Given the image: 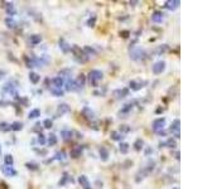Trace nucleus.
Here are the masks:
<instances>
[{"instance_id": "f257e3e1", "label": "nucleus", "mask_w": 202, "mask_h": 189, "mask_svg": "<svg viewBox=\"0 0 202 189\" xmlns=\"http://www.w3.org/2000/svg\"><path fill=\"white\" fill-rule=\"evenodd\" d=\"M102 72L99 71V69H92V71H90L89 73V83L91 84L92 87H97L99 86V82L102 80Z\"/></svg>"}, {"instance_id": "f03ea898", "label": "nucleus", "mask_w": 202, "mask_h": 189, "mask_svg": "<svg viewBox=\"0 0 202 189\" xmlns=\"http://www.w3.org/2000/svg\"><path fill=\"white\" fill-rule=\"evenodd\" d=\"M154 165L155 164L154 163H149L148 164V167H145V168H143L142 170H139V173L137 174V178H135V180L139 183L142 179H144V178H146L150 173H152V170L154 169Z\"/></svg>"}, {"instance_id": "7ed1b4c3", "label": "nucleus", "mask_w": 202, "mask_h": 189, "mask_svg": "<svg viewBox=\"0 0 202 189\" xmlns=\"http://www.w3.org/2000/svg\"><path fill=\"white\" fill-rule=\"evenodd\" d=\"M71 51L73 52V54H75V58L78 61V62L83 63V62H86V61L89 59L86 54L83 53V51L81 49V48H78L77 46H72L71 47Z\"/></svg>"}, {"instance_id": "20e7f679", "label": "nucleus", "mask_w": 202, "mask_h": 189, "mask_svg": "<svg viewBox=\"0 0 202 189\" xmlns=\"http://www.w3.org/2000/svg\"><path fill=\"white\" fill-rule=\"evenodd\" d=\"M145 51L142 48H133L130 51V58L134 61H142L145 58Z\"/></svg>"}, {"instance_id": "39448f33", "label": "nucleus", "mask_w": 202, "mask_h": 189, "mask_svg": "<svg viewBox=\"0 0 202 189\" xmlns=\"http://www.w3.org/2000/svg\"><path fill=\"white\" fill-rule=\"evenodd\" d=\"M153 131L155 132H162L164 130V127H166V119L164 117H158L153 121Z\"/></svg>"}, {"instance_id": "423d86ee", "label": "nucleus", "mask_w": 202, "mask_h": 189, "mask_svg": "<svg viewBox=\"0 0 202 189\" xmlns=\"http://www.w3.org/2000/svg\"><path fill=\"white\" fill-rule=\"evenodd\" d=\"M170 132H172V135L176 137V139H179L181 137V132H179V130H181V121L178 120V119H176L173 123H172V125H170Z\"/></svg>"}, {"instance_id": "0eeeda50", "label": "nucleus", "mask_w": 202, "mask_h": 189, "mask_svg": "<svg viewBox=\"0 0 202 189\" xmlns=\"http://www.w3.org/2000/svg\"><path fill=\"white\" fill-rule=\"evenodd\" d=\"M164 69H166V62L164 61H159L153 66V73L154 75H161V73L164 72Z\"/></svg>"}, {"instance_id": "6e6552de", "label": "nucleus", "mask_w": 202, "mask_h": 189, "mask_svg": "<svg viewBox=\"0 0 202 189\" xmlns=\"http://www.w3.org/2000/svg\"><path fill=\"white\" fill-rule=\"evenodd\" d=\"M179 4H181L179 0H168V1L164 3V8L173 11V10H176L177 8L179 7Z\"/></svg>"}, {"instance_id": "1a4fd4ad", "label": "nucleus", "mask_w": 202, "mask_h": 189, "mask_svg": "<svg viewBox=\"0 0 202 189\" xmlns=\"http://www.w3.org/2000/svg\"><path fill=\"white\" fill-rule=\"evenodd\" d=\"M70 110H71V107L67 105V103H61L57 107V116H62V115L70 112Z\"/></svg>"}, {"instance_id": "9d476101", "label": "nucleus", "mask_w": 202, "mask_h": 189, "mask_svg": "<svg viewBox=\"0 0 202 189\" xmlns=\"http://www.w3.org/2000/svg\"><path fill=\"white\" fill-rule=\"evenodd\" d=\"M82 151H83V146L77 145V146H75V148H73V149L71 150L70 156H71V158H73V159H76V158H80V156H81Z\"/></svg>"}, {"instance_id": "9b49d317", "label": "nucleus", "mask_w": 202, "mask_h": 189, "mask_svg": "<svg viewBox=\"0 0 202 189\" xmlns=\"http://www.w3.org/2000/svg\"><path fill=\"white\" fill-rule=\"evenodd\" d=\"M163 19H164V14L162 13V11L155 10L154 13L152 14V22H154V23H162Z\"/></svg>"}, {"instance_id": "f8f14e48", "label": "nucleus", "mask_w": 202, "mask_h": 189, "mask_svg": "<svg viewBox=\"0 0 202 189\" xmlns=\"http://www.w3.org/2000/svg\"><path fill=\"white\" fill-rule=\"evenodd\" d=\"M65 88L66 91H68V92H73V91H77V86H76V82L73 80H67L66 83H65Z\"/></svg>"}, {"instance_id": "ddd939ff", "label": "nucleus", "mask_w": 202, "mask_h": 189, "mask_svg": "<svg viewBox=\"0 0 202 189\" xmlns=\"http://www.w3.org/2000/svg\"><path fill=\"white\" fill-rule=\"evenodd\" d=\"M2 170H3V173L7 175V176H15V175H17V170H15L13 167L4 165V167H2Z\"/></svg>"}, {"instance_id": "4468645a", "label": "nucleus", "mask_w": 202, "mask_h": 189, "mask_svg": "<svg viewBox=\"0 0 202 189\" xmlns=\"http://www.w3.org/2000/svg\"><path fill=\"white\" fill-rule=\"evenodd\" d=\"M82 115L86 120H94L95 119V114L90 107H83L82 108Z\"/></svg>"}, {"instance_id": "2eb2a0df", "label": "nucleus", "mask_w": 202, "mask_h": 189, "mask_svg": "<svg viewBox=\"0 0 202 189\" xmlns=\"http://www.w3.org/2000/svg\"><path fill=\"white\" fill-rule=\"evenodd\" d=\"M78 183L81 184V187L83 189H91V184H90V182H89L86 175H81V176H80V178H78Z\"/></svg>"}, {"instance_id": "dca6fc26", "label": "nucleus", "mask_w": 202, "mask_h": 189, "mask_svg": "<svg viewBox=\"0 0 202 189\" xmlns=\"http://www.w3.org/2000/svg\"><path fill=\"white\" fill-rule=\"evenodd\" d=\"M144 84H146V82H137V81H130L129 86L133 91H139L144 87Z\"/></svg>"}, {"instance_id": "f3484780", "label": "nucleus", "mask_w": 202, "mask_h": 189, "mask_svg": "<svg viewBox=\"0 0 202 189\" xmlns=\"http://www.w3.org/2000/svg\"><path fill=\"white\" fill-rule=\"evenodd\" d=\"M114 95H115L116 99H119V100L120 99H124V97H126L128 95H129V90H128V88H121V90L115 91Z\"/></svg>"}, {"instance_id": "a211bd4d", "label": "nucleus", "mask_w": 202, "mask_h": 189, "mask_svg": "<svg viewBox=\"0 0 202 189\" xmlns=\"http://www.w3.org/2000/svg\"><path fill=\"white\" fill-rule=\"evenodd\" d=\"M99 154H100V159L102 161H107L109 160V151H107V149L105 148V146H101V148L99 149Z\"/></svg>"}, {"instance_id": "6ab92c4d", "label": "nucleus", "mask_w": 202, "mask_h": 189, "mask_svg": "<svg viewBox=\"0 0 202 189\" xmlns=\"http://www.w3.org/2000/svg\"><path fill=\"white\" fill-rule=\"evenodd\" d=\"M59 48L62 49L63 53H68V52L71 51V46L67 43V42H66L63 38H61V39H59Z\"/></svg>"}, {"instance_id": "aec40b11", "label": "nucleus", "mask_w": 202, "mask_h": 189, "mask_svg": "<svg viewBox=\"0 0 202 189\" xmlns=\"http://www.w3.org/2000/svg\"><path fill=\"white\" fill-rule=\"evenodd\" d=\"M29 42H30V44H33V46L39 44L41 42H42V35H41V34H33V35H30V37H29Z\"/></svg>"}, {"instance_id": "412c9836", "label": "nucleus", "mask_w": 202, "mask_h": 189, "mask_svg": "<svg viewBox=\"0 0 202 189\" xmlns=\"http://www.w3.org/2000/svg\"><path fill=\"white\" fill-rule=\"evenodd\" d=\"M52 83H53V88H62V86L65 84V81L61 77L57 76L52 80Z\"/></svg>"}, {"instance_id": "4be33fe9", "label": "nucleus", "mask_w": 202, "mask_h": 189, "mask_svg": "<svg viewBox=\"0 0 202 189\" xmlns=\"http://www.w3.org/2000/svg\"><path fill=\"white\" fill-rule=\"evenodd\" d=\"M61 136H62V139L65 140V141H70V140H72L73 132L71 130H62L61 131Z\"/></svg>"}, {"instance_id": "5701e85b", "label": "nucleus", "mask_w": 202, "mask_h": 189, "mask_svg": "<svg viewBox=\"0 0 202 189\" xmlns=\"http://www.w3.org/2000/svg\"><path fill=\"white\" fill-rule=\"evenodd\" d=\"M131 110H133V103H131V102H130V103H126V105H124V107L120 110L119 115H120V116L123 115V117H124V115H128V114L131 111Z\"/></svg>"}, {"instance_id": "b1692460", "label": "nucleus", "mask_w": 202, "mask_h": 189, "mask_svg": "<svg viewBox=\"0 0 202 189\" xmlns=\"http://www.w3.org/2000/svg\"><path fill=\"white\" fill-rule=\"evenodd\" d=\"M75 82H76L77 90H78V88H82V87L85 86V82H86V77H85V75H80Z\"/></svg>"}, {"instance_id": "393cba45", "label": "nucleus", "mask_w": 202, "mask_h": 189, "mask_svg": "<svg viewBox=\"0 0 202 189\" xmlns=\"http://www.w3.org/2000/svg\"><path fill=\"white\" fill-rule=\"evenodd\" d=\"M39 80H41V76L38 75V73H35V72H30L29 73V81L32 82L33 84H37L39 82Z\"/></svg>"}, {"instance_id": "a878e982", "label": "nucleus", "mask_w": 202, "mask_h": 189, "mask_svg": "<svg viewBox=\"0 0 202 189\" xmlns=\"http://www.w3.org/2000/svg\"><path fill=\"white\" fill-rule=\"evenodd\" d=\"M110 137H111L113 140H115V141H121L123 140V134H120L119 131H111L110 132Z\"/></svg>"}, {"instance_id": "bb28decb", "label": "nucleus", "mask_w": 202, "mask_h": 189, "mask_svg": "<svg viewBox=\"0 0 202 189\" xmlns=\"http://www.w3.org/2000/svg\"><path fill=\"white\" fill-rule=\"evenodd\" d=\"M4 163H5V165L13 167V164H14V158H13V155H10V154L5 155V156H4Z\"/></svg>"}, {"instance_id": "cd10ccee", "label": "nucleus", "mask_w": 202, "mask_h": 189, "mask_svg": "<svg viewBox=\"0 0 202 189\" xmlns=\"http://www.w3.org/2000/svg\"><path fill=\"white\" fill-rule=\"evenodd\" d=\"M82 51H83V53L87 56V58H89V57H91V56H92V57H94V56H96V52L94 51V48H91V47H89V46H87V47H85Z\"/></svg>"}, {"instance_id": "c85d7f7f", "label": "nucleus", "mask_w": 202, "mask_h": 189, "mask_svg": "<svg viewBox=\"0 0 202 189\" xmlns=\"http://www.w3.org/2000/svg\"><path fill=\"white\" fill-rule=\"evenodd\" d=\"M65 159H66V153H65V151H58V153L54 155L50 161H53V160H65Z\"/></svg>"}, {"instance_id": "c756f323", "label": "nucleus", "mask_w": 202, "mask_h": 189, "mask_svg": "<svg viewBox=\"0 0 202 189\" xmlns=\"http://www.w3.org/2000/svg\"><path fill=\"white\" fill-rule=\"evenodd\" d=\"M39 116H41V110H39V108L32 110V111L29 112V115H28L29 119H37V117H39Z\"/></svg>"}, {"instance_id": "7c9ffc66", "label": "nucleus", "mask_w": 202, "mask_h": 189, "mask_svg": "<svg viewBox=\"0 0 202 189\" xmlns=\"http://www.w3.org/2000/svg\"><path fill=\"white\" fill-rule=\"evenodd\" d=\"M3 90L5 91V92H9V93H14V95H15V90H14V86H13V83H11V82H8V83L4 86Z\"/></svg>"}, {"instance_id": "2f4dec72", "label": "nucleus", "mask_w": 202, "mask_h": 189, "mask_svg": "<svg viewBox=\"0 0 202 189\" xmlns=\"http://www.w3.org/2000/svg\"><path fill=\"white\" fill-rule=\"evenodd\" d=\"M143 145H144V141L142 139H137L135 143H134V149H135L137 151H140L143 149Z\"/></svg>"}, {"instance_id": "473e14b6", "label": "nucleus", "mask_w": 202, "mask_h": 189, "mask_svg": "<svg viewBox=\"0 0 202 189\" xmlns=\"http://www.w3.org/2000/svg\"><path fill=\"white\" fill-rule=\"evenodd\" d=\"M10 127H11V130H14V131H20L23 129V124L19 123V121H14V123L10 125Z\"/></svg>"}, {"instance_id": "72a5a7b5", "label": "nucleus", "mask_w": 202, "mask_h": 189, "mask_svg": "<svg viewBox=\"0 0 202 189\" xmlns=\"http://www.w3.org/2000/svg\"><path fill=\"white\" fill-rule=\"evenodd\" d=\"M7 13L10 16H13L15 14V9H14V4L13 3H8L7 4Z\"/></svg>"}, {"instance_id": "f704fd0d", "label": "nucleus", "mask_w": 202, "mask_h": 189, "mask_svg": "<svg viewBox=\"0 0 202 189\" xmlns=\"http://www.w3.org/2000/svg\"><path fill=\"white\" fill-rule=\"evenodd\" d=\"M70 76H71V71L70 69H63L58 73V77H61L63 80V78H67V80H70Z\"/></svg>"}, {"instance_id": "c9c22d12", "label": "nucleus", "mask_w": 202, "mask_h": 189, "mask_svg": "<svg viewBox=\"0 0 202 189\" xmlns=\"http://www.w3.org/2000/svg\"><path fill=\"white\" fill-rule=\"evenodd\" d=\"M162 145H166V146H168V148H176V146H177V143H176V140H174V139L169 137L166 143L161 144V146H162Z\"/></svg>"}, {"instance_id": "e433bc0d", "label": "nucleus", "mask_w": 202, "mask_h": 189, "mask_svg": "<svg viewBox=\"0 0 202 189\" xmlns=\"http://www.w3.org/2000/svg\"><path fill=\"white\" fill-rule=\"evenodd\" d=\"M47 143L50 146H53V145H56L57 144V136L54 135V134H51L50 136H48V140H47Z\"/></svg>"}, {"instance_id": "4c0bfd02", "label": "nucleus", "mask_w": 202, "mask_h": 189, "mask_svg": "<svg viewBox=\"0 0 202 189\" xmlns=\"http://www.w3.org/2000/svg\"><path fill=\"white\" fill-rule=\"evenodd\" d=\"M11 130V127H10V124L8 123H0V131H3V132H8Z\"/></svg>"}, {"instance_id": "58836bf2", "label": "nucleus", "mask_w": 202, "mask_h": 189, "mask_svg": "<svg viewBox=\"0 0 202 189\" xmlns=\"http://www.w3.org/2000/svg\"><path fill=\"white\" fill-rule=\"evenodd\" d=\"M120 151H121V154H126L128 151H129V144H128V143H121L120 144Z\"/></svg>"}, {"instance_id": "ea45409f", "label": "nucleus", "mask_w": 202, "mask_h": 189, "mask_svg": "<svg viewBox=\"0 0 202 189\" xmlns=\"http://www.w3.org/2000/svg\"><path fill=\"white\" fill-rule=\"evenodd\" d=\"M51 92L56 96V97H61V96H63V91H62V88H51Z\"/></svg>"}, {"instance_id": "a19ab883", "label": "nucleus", "mask_w": 202, "mask_h": 189, "mask_svg": "<svg viewBox=\"0 0 202 189\" xmlns=\"http://www.w3.org/2000/svg\"><path fill=\"white\" fill-rule=\"evenodd\" d=\"M52 126H53V121L51 119H46L43 121V127H44V129H51Z\"/></svg>"}, {"instance_id": "79ce46f5", "label": "nucleus", "mask_w": 202, "mask_h": 189, "mask_svg": "<svg viewBox=\"0 0 202 189\" xmlns=\"http://www.w3.org/2000/svg\"><path fill=\"white\" fill-rule=\"evenodd\" d=\"M26 167L29 170H37L38 169V164L37 163H26Z\"/></svg>"}, {"instance_id": "37998d69", "label": "nucleus", "mask_w": 202, "mask_h": 189, "mask_svg": "<svg viewBox=\"0 0 202 189\" xmlns=\"http://www.w3.org/2000/svg\"><path fill=\"white\" fill-rule=\"evenodd\" d=\"M5 23H7V25L9 27V28H15V22L11 19V18H7V20H5Z\"/></svg>"}, {"instance_id": "c03bdc74", "label": "nucleus", "mask_w": 202, "mask_h": 189, "mask_svg": "<svg viewBox=\"0 0 202 189\" xmlns=\"http://www.w3.org/2000/svg\"><path fill=\"white\" fill-rule=\"evenodd\" d=\"M38 143L41 145H44L46 144V137H44L43 134H39V135H38Z\"/></svg>"}, {"instance_id": "a18cd8bd", "label": "nucleus", "mask_w": 202, "mask_h": 189, "mask_svg": "<svg viewBox=\"0 0 202 189\" xmlns=\"http://www.w3.org/2000/svg\"><path fill=\"white\" fill-rule=\"evenodd\" d=\"M95 20H96V16L92 15V19H90V20H89L87 25H89V27H95Z\"/></svg>"}, {"instance_id": "49530a36", "label": "nucleus", "mask_w": 202, "mask_h": 189, "mask_svg": "<svg viewBox=\"0 0 202 189\" xmlns=\"http://www.w3.org/2000/svg\"><path fill=\"white\" fill-rule=\"evenodd\" d=\"M166 51H167V44H163V46H161V47H159L158 49H157V52H158V53H161V52H166Z\"/></svg>"}, {"instance_id": "de8ad7c7", "label": "nucleus", "mask_w": 202, "mask_h": 189, "mask_svg": "<svg viewBox=\"0 0 202 189\" xmlns=\"http://www.w3.org/2000/svg\"><path fill=\"white\" fill-rule=\"evenodd\" d=\"M120 131H124V132H129L130 131V127L128 126V125H123L120 127Z\"/></svg>"}, {"instance_id": "09e8293b", "label": "nucleus", "mask_w": 202, "mask_h": 189, "mask_svg": "<svg viewBox=\"0 0 202 189\" xmlns=\"http://www.w3.org/2000/svg\"><path fill=\"white\" fill-rule=\"evenodd\" d=\"M67 180H68V176H67V174H65V176L62 178V180H59V185H65Z\"/></svg>"}, {"instance_id": "8fccbe9b", "label": "nucleus", "mask_w": 202, "mask_h": 189, "mask_svg": "<svg viewBox=\"0 0 202 189\" xmlns=\"http://www.w3.org/2000/svg\"><path fill=\"white\" fill-rule=\"evenodd\" d=\"M0 185L3 187V189H8V188H7V184H5L4 182H0Z\"/></svg>"}, {"instance_id": "3c124183", "label": "nucleus", "mask_w": 202, "mask_h": 189, "mask_svg": "<svg viewBox=\"0 0 202 189\" xmlns=\"http://www.w3.org/2000/svg\"><path fill=\"white\" fill-rule=\"evenodd\" d=\"M121 34H123L124 38H128V34H129V32H121Z\"/></svg>"}, {"instance_id": "603ef678", "label": "nucleus", "mask_w": 202, "mask_h": 189, "mask_svg": "<svg viewBox=\"0 0 202 189\" xmlns=\"http://www.w3.org/2000/svg\"><path fill=\"white\" fill-rule=\"evenodd\" d=\"M176 159H178V160H179V153H177V154H176Z\"/></svg>"}, {"instance_id": "864d4df0", "label": "nucleus", "mask_w": 202, "mask_h": 189, "mask_svg": "<svg viewBox=\"0 0 202 189\" xmlns=\"http://www.w3.org/2000/svg\"><path fill=\"white\" fill-rule=\"evenodd\" d=\"M133 4V7H134V5H135V4H138V1H130V5Z\"/></svg>"}, {"instance_id": "5fc2aeb1", "label": "nucleus", "mask_w": 202, "mask_h": 189, "mask_svg": "<svg viewBox=\"0 0 202 189\" xmlns=\"http://www.w3.org/2000/svg\"><path fill=\"white\" fill-rule=\"evenodd\" d=\"M0 154H2V148H0Z\"/></svg>"}, {"instance_id": "6e6d98bb", "label": "nucleus", "mask_w": 202, "mask_h": 189, "mask_svg": "<svg viewBox=\"0 0 202 189\" xmlns=\"http://www.w3.org/2000/svg\"><path fill=\"white\" fill-rule=\"evenodd\" d=\"M173 189H179V188H173Z\"/></svg>"}]
</instances>
